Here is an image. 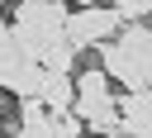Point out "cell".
<instances>
[{
	"mask_svg": "<svg viewBox=\"0 0 152 138\" xmlns=\"http://www.w3.org/2000/svg\"><path fill=\"white\" fill-rule=\"evenodd\" d=\"M119 38V19L114 10H100V5H81L66 14V29H62V43L71 52H86V48H100V43H114Z\"/></svg>",
	"mask_w": 152,
	"mask_h": 138,
	"instance_id": "obj_1",
	"label": "cell"
},
{
	"mask_svg": "<svg viewBox=\"0 0 152 138\" xmlns=\"http://www.w3.org/2000/svg\"><path fill=\"white\" fill-rule=\"evenodd\" d=\"M43 76H48V71H43L38 62L19 57L10 71H0V86H5V90H14L19 100H38V86H43Z\"/></svg>",
	"mask_w": 152,
	"mask_h": 138,
	"instance_id": "obj_2",
	"label": "cell"
},
{
	"mask_svg": "<svg viewBox=\"0 0 152 138\" xmlns=\"http://www.w3.org/2000/svg\"><path fill=\"white\" fill-rule=\"evenodd\" d=\"M71 100H76V81H71V76L48 71V76H43V86H38V105H43L48 114H71Z\"/></svg>",
	"mask_w": 152,
	"mask_h": 138,
	"instance_id": "obj_3",
	"label": "cell"
},
{
	"mask_svg": "<svg viewBox=\"0 0 152 138\" xmlns=\"http://www.w3.org/2000/svg\"><path fill=\"white\" fill-rule=\"evenodd\" d=\"M147 29H152V24H147Z\"/></svg>",
	"mask_w": 152,
	"mask_h": 138,
	"instance_id": "obj_4",
	"label": "cell"
}]
</instances>
